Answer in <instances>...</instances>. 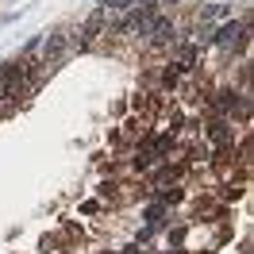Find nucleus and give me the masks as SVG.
Listing matches in <instances>:
<instances>
[{
  "mask_svg": "<svg viewBox=\"0 0 254 254\" xmlns=\"http://www.w3.org/2000/svg\"><path fill=\"white\" fill-rule=\"evenodd\" d=\"M27 73H31V62H27V58L0 65V100H19V93L27 89Z\"/></svg>",
  "mask_w": 254,
  "mask_h": 254,
  "instance_id": "obj_1",
  "label": "nucleus"
},
{
  "mask_svg": "<svg viewBox=\"0 0 254 254\" xmlns=\"http://www.w3.org/2000/svg\"><path fill=\"white\" fill-rule=\"evenodd\" d=\"M208 43H216V47L227 50V54H231V50H243V47H247V19H231V23H223Z\"/></svg>",
  "mask_w": 254,
  "mask_h": 254,
  "instance_id": "obj_2",
  "label": "nucleus"
},
{
  "mask_svg": "<svg viewBox=\"0 0 254 254\" xmlns=\"http://www.w3.org/2000/svg\"><path fill=\"white\" fill-rule=\"evenodd\" d=\"M231 135H235V131H231V124H227V120H220V124L208 127V139H212L216 146H227V143H231Z\"/></svg>",
  "mask_w": 254,
  "mask_h": 254,
  "instance_id": "obj_3",
  "label": "nucleus"
},
{
  "mask_svg": "<svg viewBox=\"0 0 254 254\" xmlns=\"http://www.w3.org/2000/svg\"><path fill=\"white\" fill-rule=\"evenodd\" d=\"M62 47H65V35H62V31H54V35H47V39H43V54H47V65H50V58H58V54H62Z\"/></svg>",
  "mask_w": 254,
  "mask_h": 254,
  "instance_id": "obj_4",
  "label": "nucleus"
},
{
  "mask_svg": "<svg viewBox=\"0 0 254 254\" xmlns=\"http://www.w3.org/2000/svg\"><path fill=\"white\" fill-rule=\"evenodd\" d=\"M131 0H104V12H127Z\"/></svg>",
  "mask_w": 254,
  "mask_h": 254,
  "instance_id": "obj_5",
  "label": "nucleus"
},
{
  "mask_svg": "<svg viewBox=\"0 0 254 254\" xmlns=\"http://www.w3.org/2000/svg\"><path fill=\"white\" fill-rule=\"evenodd\" d=\"M162 4H177V0H162Z\"/></svg>",
  "mask_w": 254,
  "mask_h": 254,
  "instance_id": "obj_6",
  "label": "nucleus"
}]
</instances>
